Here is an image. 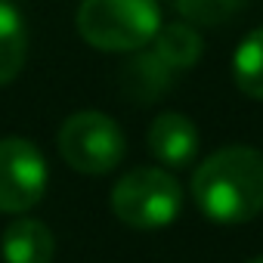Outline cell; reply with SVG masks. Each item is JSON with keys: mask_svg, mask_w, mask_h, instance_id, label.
Returning a JSON list of instances; mask_svg holds the SVG:
<instances>
[{"mask_svg": "<svg viewBox=\"0 0 263 263\" xmlns=\"http://www.w3.org/2000/svg\"><path fill=\"white\" fill-rule=\"evenodd\" d=\"M195 208L217 226H238L263 211V152L226 146L192 174Z\"/></svg>", "mask_w": 263, "mask_h": 263, "instance_id": "cell-1", "label": "cell"}, {"mask_svg": "<svg viewBox=\"0 0 263 263\" xmlns=\"http://www.w3.org/2000/svg\"><path fill=\"white\" fill-rule=\"evenodd\" d=\"M74 25L102 53H137L155 41L161 10L155 0H81Z\"/></svg>", "mask_w": 263, "mask_h": 263, "instance_id": "cell-2", "label": "cell"}, {"mask_svg": "<svg viewBox=\"0 0 263 263\" xmlns=\"http://www.w3.org/2000/svg\"><path fill=\"white\" fill-rule=\"evenodd\" d=\"M111 211L130 229H164L183 211V189L164 167H137L115 183Z\"/></svg>", "mask_w": 263, "mask_h": 263, "instance_id": "cell-3", "label": "cell"}, {"mask_svg": "<svg viewBox=\"0 0 263 263\" xmlns=\"http://www.w3.org/2000/svg\"><path fill=\"white\" fill-rule=\"evenodd\" d=\"M127 140L115 118L102 111H74L59 127V155L78 174L99 177L124 161Z\"/></svg>", "mask_w": 263, "mask_h": 263, "instance_id": "cell-4", "label": "cell"}, {"mask_svg": "<svg viewBox=\"0 0 263 263\" xmlns=\"http://www.w3.org/2000/svg\"><path fill=\"white\" fill-rule=\"evenodd\" d=\"M47 158L44 152L22 137L0 140V211L25 214L47 192Z\"/></svg>", "mask_w": 263, "mask_h": 263, "instance_id": "cell-5", "label": "cell"}, {"mask_svg": "<svg viewBox=\"0 0 263 263\" xmlns=\"http://www.w3.org/2000/svg\"><path fill=\"white\" fill-rule=\"evenodd\" d=\"M146 143L164 167H186L198 155V127L180 111H164L152 121Z\"/></svg>", "mask_w": 263, "mask_h": 263, "instance_id": "cell-6", "label": "cell"}, {"mask_svg": "<svg viewBox=\"0 0 263 263\" xmlns=\"http://www.w3.org/2000/svg\"><path fill=\"white\" fill-rule=\"evenodd\" d=\"M0 254H4L7 263H50L56 254V238L47 223L22 217L4 229Z\"/></svg>", "mask_w": 263, "mask_h": 263, "instance_id": "cell-7", "label": "cell"}, {"mask_svg": "<svg viewBox=\"0 0 263 263\" xmlns=\"http://www.w3.org/2000/svg\"><path fill=\"white\" fill-rule=\"evenodd\" d=\"M28 59V31L16 4L0 0V87L19 78Z\"/></svg>", "mask_w": 263, "mask_h": 263, "instance_id": "cell-8", "label": "cell"}, {"mask_svg": "<svg viewBox=\"0 0 263 263\" xmlns=\"http://www.w3.org/2000/svg\"><path fill=\"white\" fill-rule=\"evenodd\" d=\"M201 34L195 25L189 22H174V25H161L155 41H152V53L171 68V71H183L192 68L201 59Z\"/></svg>", "mask_w": 263, "mask_h": 263, "instance_id": "cell-9", "label": "cell"}, {"mask_svg": "<svg viewBox=\"0 0 263 263\" xmlns=\"http://www.w3.org/2000/svg\"><path fill=\"white\" fill-rule=\"evenodd\" d=\"M232 78H235V84L245 96L263 102V28H254L235 47Z\"/></svg>", "mask_w": 263, "mask_h": 263, "instance_id": "cell-10", "label": "cell"}, {"mask_svg": "<svg viewBox=\"0 0 263 263\" xmlns=\"http://www.w3.org/2000/svg\"><path fill=\"white\" fill-rule=\"evenodd\" d=\"M171 84V68L149 50V53H140L130 59V65L124 68V87L134 93L140 102L146 99H155L158 93H164V87Z\"/></svg>", "mask_w": 263, "mask_h": 263, "instance_id": "cell-11", "label": "cell"}, {"mask_svg": "<svg viewBox=\"0 0 263 263\" xmlns=\"http://www.w3.org/2000/svg\"><path fill=\"white\" fill-rule=\"evenodd\" d=\"M174 7L189 25H220L245 7V0H174Z\"/></svg>", "mask_w": 263, "mask_h": 263, "instance_id": "cell-12", "label": "cell"}, {"mask_svg": "<svg viewBox=\"0 0 263 263\" xmlns=\"http://www.w3.org/2000/svg\"><path fill=\"white\" fill-rule=\"evenodd\" d=\"M248 263H263V257H254V260H248Z\"/></svg>", "mask_w": 263, "mask_h": 263, "instance_id": "cell-13", "label": "cell"}]
</instances>
